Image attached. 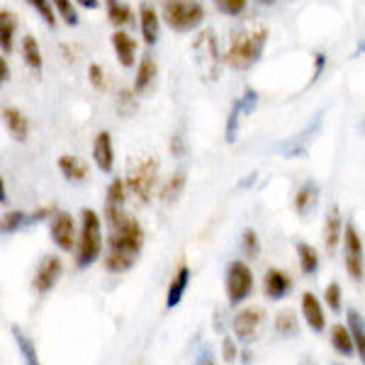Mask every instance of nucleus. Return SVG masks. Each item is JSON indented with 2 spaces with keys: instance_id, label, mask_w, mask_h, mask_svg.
Here are the masks:
<instances>
[{
  "instance_id": "1",
  "label": "nucleus",
  "mask_w": 365,
  "mask_h": 365,
  "mask_svg": "<svg viewBox=\"0 0 365 365\" xmlns=\"http://www.w3.org/2000/svg\"><path fill=\"white\" fill-rule=\"evenodd\" d=\"M141 249H144V227L139 225L137 217L125 215L110 225V241L108 253H105V268L113 275L127 273L139 261Z\"/></svg>"
},
{
  "instance_id": "2",
  "label": "nucleus",
  "mask_w": 365,
  "mask_h": 365,
  "mask_svg": "<svg viewBox=\"0 0 365 365\" xmlns=\"http://www.w3.org/2000/svg\"><path fill=\"white\" fill-rule=\"evenodd\" d=\"M268 37L270 32L266 25H253L234 32L225 54V63L234 71H251L263 58V51L268 46Z\"/></svg>"
},
{
  "instance_id": "3",
  "label": "nucleus",
  "mask_w": 365,
  "mask_h": 365,
  "mask_svg": "<svg viewBox=\"0 0 365 365\" xmlns=\"http://www.w3.org/2000/svg\"><path fill=\"white\" fill-rule=\"evenodd\" d=\"M103 253V220L96 210H81V232H78V249H76V268L86 270L100 258Z\"/></svg>"
},
{
  "instance_id": "4",
  "label": "nucleus",
  "mask_w": 365,
  "mask_h": 365,
  "mask_svg": "<svg viewBox=\"0 0 365 365\" xmlns=\"http://www.w3.org/2000/svg\"><path fill=\"white\" fill-rule=\"evenodd\" d=\"M192 58H195V68L200 78L205 83H217L225 68V54L220 49V39H217L215 29H202L192 42Z\"/></svg>"
},
{
  "instance_id": "5",
  "label": "nucleus",
  "mask_w": 365,
  "mask_h": 365,
  "mask_svg": "<svg viewBox=\"0 0 365 365\" xmlns=\"http://www.w3.org/2000/svg\"><path fill=\"white\" fill-rule=\"evenodd\" d=\"M205 5L200 0H166L161 20L178 34H190L205 25Z\"/></svg>"
},
{
  "instance_id": "6",
  "label": "nucleus",
  "mask_w": 365,
  "mask_h": 365,
  "mask_svg": "<svg viewBox=\"0 0 365 365\" xmlns=\"http://www.w3.org/2000/svg\"><path fill=\"white\" fill-rule=\"evenodd\" d=\"M125 182H127L129 195H134L139 202H149L151 192H154V187L158 182V161L151 156L129 161V170H127Z\"/></svg>"
},
{
  "instance_id": "7",
  "label": "nucleus",
  "mask_w": 365,
  "mask_h": 365,
  "mask_svg": "<svg viewBox=\"0 0 365 365\" xmlns=\"http://www.w3.org/2000/svg\"><path fill=\"white\" fill-rule=\"evenodd\" d=\"M225 287H227V302L232 307H239L246 299L251 297L253 287H256V278H253V270L246 261H232L227 266V278H225Z\"/></svg>"
},
{
  "instance_id": "8",
  "label": "nucleus",
  "mask_w": 365,
  "mask_h": 365,
  "mask_svg": "<svg viewBox=\"0 0 365 365\" xmlns=\"http://www.w3.org/2000/svg\"><path fill=\"white\" fill-rule=\"evenodd\" d=\"M341 246H344L346 273L351 275L353 282H363L365 280V246H363V239H361L358 227L351 225V222L344 227V239H341Z\"/></svg>"
},
{
  "instance_id": "9",
  "label": "nucleus",
  "mask_w": 365,
  "mask_h": 365,
  "mask_svg": "<svg viewBox=\"0 0 365 365\" xmlns=\"http://www.w3.org/2000/svg\"><path fill=\"white\" fill-rule=\"evenodd\" d=\"M263 322H266V312H263L261 307L239 309L232 319L234 339L241 341V344H253V341L258 339V334H261Z\"/></svg>"
},
{
  "instance_id": "10",
  "label": "nucleus",
  "mask_w": 365,
  "mask_h": 365,
  "mask_svg": "<svg viewBox=\"0 0 365 365\" xmlns=\"http://www.w3.org/2000/svg\"><path fill=\"white\" fill-rule=\"evenodd\" d=\"M129 190H127V182L125 178H113L108 185V192H105V220L108 225H115L117 220L127 215L125 205H127Z\"/></svg>"
},
{
  "instance_id": "11",
  "label": "nucleus",
  "mask_w": 365,
  "mask_h": 365,
  "mask_svg": "<svg viewBox=\"0 0 365 365\" xmlns=\"http://www.w3.org/2000/svg\"><path fill=\"white\" fill-rule=\"evenodd\" d=\"M78 232L81 229L76 227L73 217L68 212H56L54 220H51V241H54V246H58L61 251H73Z\"/></svg>"
},
{
  "instance_id": "12",
  "label": "nucleus",
  "mask_w": 365,
  "mask_h": 365,
  "mask_svg": "<svg viewBox=\"0 0 365 365\" xmlns=\"http://www.w3.org/2000/svg\"><path fill=\"white\" fill-rule=\"evenodd\" d=\"M61 273H63L61 258H58V256H44L42 261H39L37 270H34L32 287L39 292V295H46V292H49L51 287L58 282Z\"/></svg>"
},
{
  "instance_id": "13",
  "label": "nucleus",
  "mask_w": 365,
  "mask_h": 365,
  "mask_svg": "<svg viewBox=\"0 0 365 365\" xmlns=\"http://www.w3.org/2000/svg\"><path fill=\"white\" fill-rule=\"evenodd\" d=\"M344 217H341L339 205H331L324 217V229H322V237H324V249H327V256H334L341 246V239H344Z\"/></svg>"
},
{
  "instance_id": "14",
  "label": "nucleus",
  "mask_w": 365,
  "mask_h": 365,
  "mask_svg": "<svg viewBox=\"0 0 365 365\" xmlns=\"http://www.w3.org/2000/svg\"><path fill=\"white\" fill-rule=\"evenodd\" d=\"M137 22H139V32L141 39H144L146 46H156L158 37H161V15L151 3H141L139 13H137Z\"/></svg>"
},
{
  "instance_id": "15",
  "label": "nucleus",
  "mask_w": 365,
  "mask_h": 365,
  "mask_svg": "<svg viewBox=\"0 0 365 365\" xmlns=\"http://www.w3.org/2000/svg\"><path fill=\"white\" fill-rule=\"evenodd\" d=\"M299 312H302V319L307 322V327L314 334H322L327 329V312H324L322 299L314 292H302V297H299Z\"/></svg>"
},
{
  "instance_id": "16",
  "label": "nucleus",
  "mask_w": 365,
  "mask_h": 365,
  "mask_svg": "<svg viewBox=\"0 0 365 365\" xmlns=\"http://www.w3.org/2000/svg\"><path fill=\"white\" fill-rule=\"evenodd\" d=\"M292 290V278L285 273L282 268H268L266 278H263V295H266L270 302H280L290 295Z\"/></svg>"
},
{
  "instance_id": "17",
  "label": "nucleus",
  "mask_w": 365,
  "mask_h": 365,
  "mask_svg": "<svg viewBox=\"0 0 365 365\" xmlns=\"http://www.w3.org/2000/svg\"><path fill=\"white\" fill-rule=\"evenodd\" d=\"M93 163H96L98 170H103V173H113L115 144H113V134H110L108 129L98 132L96 141H93Z\"/></svg>"
},
{
  "instance_id": "18",
  "label": "nucleus",
  "mask_w": 365,
  "mask_h": 365,
  "mask_svg": "<svg viewBox=\"0 0 365 365\" xmlns=\"http://www.w3.org/2000/svg\"><path fill=\"white\" fill-rule=\"evenodd\" d=\"M110 44H113V51L122 68H132L137 63V39L129 32L117 29V32H113V37H110Z\"/></svg>"
},
{
  "instance_id": "19",
  "label": "nucleus",
  "mask_w": 365,
  "mask_h": 365,
  "mask_svg": "<svg viewBox=\"0 0 365 365\" xmlns=\"http://www.w3.org/2000/svg\"><path fill=\"white\" fill-rule=\"evenodd\" d=\"M190 278H192L190 266H187L185 261H180V266L175 268V275L170 278V285L166 292V309H175L182 302L187 287H190Z\"/></svg>"
},
{
  "instance_id": "20",
  "label": "nucleus",
  "mask_w": 365,
  "mask_h": 365,
  "mask_svg": "<svg viewBox=\"0 0 365 365\" xmlns=\"http://www.w3.org/2000/svg\"><path fill=\"white\" fill-rule=\"evenodd\" d=\"M156 73H158L156 58L151 56V54H144V56L139 58V63H137V73H134L132 91L137 93V96H144V93L151 88V83L156 81Z\"/></svg>"
},
{
  "instance_id": "21",
  "label": "nucleus",
  "mask_w": 365,
  "mask_h": 365,
  "mask_svg": "<svg viewBox=\"0 0 365 365\" xmlns=\"http://www.w3.org/2000/svg\"><path fill=\"white\" fill-rule=\"evenodd\" d=\"M3 122L5 127H8L10 137L15 141H20V144H25L27 137H29V120L27 115L22 113L20 108H13V105H8V108L3 110Z\"/></svg>"
},
{
  "instance_id": "22",
  "label": "nucleus",
  "mask_w": 365,
  "mask_h": 365,
  "mask_svg": "<svg viewBox=\"0 0 365 365\" xmlns=\"http://www.w3.org/2000/svg\"><path fill=\"white\" fill-rule=\"evenodd\" d=\"M346 327L351 331V339H353V346H356V356L358 361L365 365V319L358 309H349L346 314Z\"/></svg>"
},
{
  "instance_id": "23",
  "label": "nucleus",
  "mask_w": 365,
  "mask_h": 365,
  "mask_svg": "<svg viewBox=\"0 0 365 365\" xmlns=\"http://www.w3.org/2000/svg\"><path fill=\"white\" fill-rule=\"evenodd\" d=\"M317 202H319V185L314 180L302 182L295 192V212L299 217H307L317 207Z\"/></svg>"
},
{
  "instance_id": "24",
  "label": "nucleus",
  "mask_w": 365,
  "mask_h": 365,
  "mask_svg": "<svg viewBox=\"0 0 365 365\" xmlns=\"http://www.w3.org/2000/svg\"><path fill=\"white\" fill-rule=\"evenodd\" d=\"M295 251H297V263H299V270L304 275H317L319 273V266H322V258H319V251L314 249L307 241H297L295 244Z\"/></svg>"
},
{
  "instance_id": "25",
  "label": "nucleus",
  "mask_w": 365,
  "mask_h": 365,
  "mask_svg": "<svg viewBox=\"0 0 365 365\" xmlns=\"http://www.w3.org/2000/svg\"><path fill=\"white\" fill-rule=\"evenodd\" d=\"M15 32H17V17L10 10H0V51L13 54L15 51Z\"/></svg>"
},
{
  "instance_id": "26",
  "label": "nucleus",
  "mask_w": 365,
  "mask_h": 365,
  "mask_svg": "<svg viewBox=\"0 0 365 365\" xmlns=\"http://www.w3.org/2000/svg\"><path fill=\"white\" fill-rule=\"evenodd\" d=\"M105 10H108V20L113 22L117 29L127 27L134 22V10L129 8L125 0H105Z\"/></svg>"
},
{
  "instance_id": "27",
  "label": "nucleus",
  "mask_w": 365,
  "mask_h": 365,
  "mask_svg": "<svg viewBox=\"0 0 365 365\" xmlns=\"http://www.w3.org/2000/svg\"><path fill=\"white\" fill-rule=\"evenodd\" d=\"M185 182H187V173L185 170H175L170 178L163 182L161 187V202L163 205H175L182 195V190H185Z\"/></svg>"
},
{
  "instance_id": "28",
  "label": "nucleus",
  "mask_w": 365,
  "mask_h": 365,
  "mask_svg": "<svg viewBox=\"0 0 365 365\" xmlns=\"http://www.w3.org/2000/svg\"><path fill=\"white\" fill-rule=\"evenodd\" d=\"M331 346L341 358H353L356 356V346H353L351 331L346 324H334L331 327Z\"/></svg>"
},
{
  "instance_id": "29",
  "label": "nucleus",
  "mask_w": 365,
  "mask_h": 365,
  "mask_svg": "<svg viewBox=\"0 0 365 365\" xmlns=\"http://www.w3.org/2000/svg\"><path fill=\"white\" fill-rule=\"evenodd\" d=\"M13 339H15V344H17V351H20V356H22V363L25 365H42L39 363V356H37V346H34V341L27 336L25 331H22L17 324H13Z\"/></svg>"
},
{
  "instance_id": "30",
  "label": "nucleus",
  "mask_w": 365,
  "mask_h": 365,
  "mask_svg": "<svg viewBox=\"0 0 365 365\" xmlns=\"http://www.w3.org/2000/svg\"><path fill=\"white\" fill-rule=\"evenodd\" d=\"M58 170H61L63 178L71 180V182H83L88 178V166L76 156H61V158H58Z\"/></svg>"
},
{
  "instance_id": "31",
  "label": "nucleus",
  "mask_w": 365,
  "mask_h": 365,
  "mask_svg": "<svg viewBox=\"0 0 365 365\" xmlns=\"http://www.w3.org/2000/svg\"><path fill=\"white\" fill-rule=\"evenodd\" d=\"M22 58H25V63L29 68L34 71V73H39V71L44 68V58H42V49H39V42L32 37V34H27V37H22Z\"/></svg>"
},
{
  "instance_id": "32",
  "label": "nucleus",
  "mask_w": 365,
  "mask_h": 365,
  "mask_svg": "<svg viewBox=\"0 0 365 365\" xmlns=\"http://www.w3.org/2000/svg\"><path fill=\"white\" fill-rule=\"evenodd\" d=\"M275 331L280 334V336H297L299 334V319L297 314L292 309H280L278 314H275Z\"/></svg>"
},
{
  "instance_id": "33",
  "label": "nucleus",
  "mask_w": 365,
  "mask_h": 365,
  "mask_svg": "<svg viewBox=\"0 0 365 365\" xmlns=\"http://www.w3.org/2000/svg\"><path fill=\"white\" fill-rule=\"evenodd\" d=\"M244 110H241V105H239V100H234V105H232V110H229V115H227V127H225V139H227V144H234V141L239 139V127H241V120H244Z\"/></svg>"
},
{
  "instance_id": "34",
  "label": "nucleus",
  "mask_w": 365,
  "mask_h": 365,
  "mask_svg": "<svg viewBox=\"0 0 365 365\" xmlns=\"http://www.w3.org/2000/svg\"><path fill=\"white\" fill-rule=\"evenodd\" d=\"M241 253H244L249 261H256L261 256V239H258V232L251 227H246L241 232Z\"/></svg>"
},
{
  "instance_id": "35",
  "label": "nucleus",
  "mask_w": 365,
  "mask_h": 365,
  "mask_svg": "<svg viewBox=\"0 0 365 365\" xmlns=\"http://www.w3.org/2000/svg\"><path fill=\"white\" fill-rule=\"evenodd\" d=\"M27 212L22 210H13V212H5L0 217V234H15L17 229H22L27 225Z\"/></svg>"
},
{
  "instance_id": "36",
  "label": "nucleus",
  "mask_w": 365,
  "mask_h": 365,
  "mask_svg": "<svg viewBox=\"0 0 365 365\" xmlns=\"http://www.w3.org/2000/svg\"><path fill=\"white\" fill-rule=\"evenodd\" d=\"M137 98L139 96L132 91V88H125V91L117 93L115 108H117V113H120V117H132L137 113Z\"/></svg>"
},
{
  "instance_id": "37",
  "label": "nucleus",
  "mask_w": 365,
  "mask_h": 365,
  "mask_svg": "<svg viewBox=\"0 0 365 365\" xmlns=\"http://www.w3.org/2000/svg\"><path fill=\"white\" fill-rule=\"evenodd\" d=\"M324 302H327V307L331 309L334 314H339V312L344 309V290H341V285L336 280L324 287Z\"/></svg>"
},
{
  "instance_id": "38",
  "label": "nucleus",
  "mask_w": 365,
  "mask_h": 365,
  "mask_svg": "<svg viewBox=\"0 0 365 365\" xmlns=\"http://www.w3.org/2000/svg\"><path fill=\"white\" fill-rule=\"evenodd\" d=\"M51 5H54V10H56L58 15H61V20L66 22L68 27H76L81 22L78 10H76L73 0H51Z\"/></svg>"
},
{
  "instance_id": "39",
  "label": "nucleus",
  "mask_w": 365,
  "mask_h": 365,
  "mask_svg": "<svg viewBox=\"0 0 365 365\" xmlns=\"http://www.w3.org/2000/svg\"><path fill=\"white\" fill-rule=\"evenodd\" d=\"M249 0H215V8L227 17H241L246 13Z\"/></svg>"
},
{
  "instance_id": "40",
  "label": "nucleus",
  "mask_w": 365,
  "mask_h": 365,
  "mask_svg": "<svg viewBox=\"0 0 365 365\" xmlns=\"http://www.w3.org/2000/svg\"><path fill=\"white\" fill-rule=\"evenodd\" d=\"M27 5H32V8L37 10L46 25L56 27V10H54V5H51V0H27Z\"/></svg>"
},
{
  "instance_id": "41",
  "label": "nucleus",
  "mask_w": 365,
  "mask_h": 365,
  "mask_svg": "<svg viewBox=\"0 0 365 365\" xmlns=\"http://www.w3.org/2000/svg\"><path fill=\"white\" fill-rule=\"evenodd\" d=\"M88 78H91V86L98 88V91H108V76L100 63H91L88 66Z\"/></svg>"
},
{
  "instance_id": "42",
  "label": "nucleus",
  "mask_w": 365,
  "mask_h": 365,
  "mask_svg": "<svg viewBox=\"0 0 365 365\" xmlns=\"http://www.w3.org/2000/svg\"><path fill=\"white\" fill-rule=\"evenodd\" d=\"M237 358H239L237 339L225 336V339H222V361H225V363H237Z\"/></svg>"
},
{
  "instance_id": "43",
  "label": "nucleus",
  "mask_w": 365,
  "mask_h": 365,
  "mask_svg": "<svg viewBox=\"0 0 365 365\" xmlns=\"http://www.w3.org/2000/svg\"><path fill=\"white\" fill-rule=\"evenodd\" d=\"M168 149H170V156L182 158V156H185V151H187V146H185V137H182L180 132H178V134H173V137H170Z\"/></svg>"
},
{
  "instance_id": "44",
  "label": "nucleus",
  "mask_w": 365,
  "mask_h": 365,
  "mask_svg": "<svg viewBox=\"0 0 365 365\" xmlns=\"http://www.w3.org/2000/svg\"><path fill=\"white\" fill-rule=\"evenodd\" d=\"M195 365H217V358H215V353H212L210 346H202V349L197 351Z\"/></svg>"
},
{
  "instance_id": "45",
  "label": "nucleus",
  "mask_w": 365,
  "mask_h": 365,
  "mask_svg": "<svg viewBox=\"0 0 365 365\" xmlns=\"http://www.w3.org/2000/svg\"><path fill=\"white\" fill-rule=\"evenodd\" d=\"M8 78H10V63L5 56H0V88L8 83Z\"/></svg>"
},
{
  "instance_id": "46",
  "label": "nucleus",
  "mask_w": 365,
  "mask_h": 365,
  "mask_svg": "<svg viewBox=\"0 0 365 365\" xmlns=\"http://www.w3.org/2000/svg\"><path fill=\"white\" fill-rule=\"evenodd\" d=\"M314 58H317V63H314V81H317V78L322 76L324 66H327V56H324V54H317Z\"/></svg>"
},
{
  "instance_id": "47",
  "label": "nucleus",
  "mask_w": 365,
  "mask_h": 365,
  "mask_svg": "<svg viewBox=\"0 0 365 365\" xmlns=\"http://www.w3.org/2000/svg\"><path fill=\"white\" fill-rule=\"evenodd\" d=\"M76 3H78L81 8H86V10H96L100 5V0H76Z\"/></svg>"
},
{
  "instance_id": "48",
  "label": "nucleus",
  "mask_w": 365,
  "mask_h": 365,
  "mask_svg": "<svg viewBox=\"0 0 365 365\" xmlns=\"http://www.w3.org/2000/svg\"><path fill=\"white\" fill-rule=\"evenodd\" d=\"M5 202H8V190H5V182L0 178V205H5Z\"/></svg>"
},
{
  "instance_id": "49",
  "label": "nucleus",
  "mask_w": 365,
  "mask_h": 365,
  "mask_svg": "<svg viewBox=\"0 0 365 365\" xmlns=\"http://www.w3.org/2000/svg\"><path fill=\"white\" fill-rule=\"evenodd\" d=\"M297 365H319V363H317L314 358H309V356H307V358H302V361H299Z\"/></svg>"
},
{
  "instance_id": "50",
  "label": "nucleus",
  "mask_w": 365,
  "mask_h": 365,
  "mask_svg": "<svg viewBox=\"0 0 365 365\" xmlns=\"http://www.w3.org/2000/svg\"><path fill=\"white\" fill-rule=\"evenodd\" d=\"M256 3H258V5H275L278 0H256Z\"/></svg>"
},
{
  "instance_id": "51",
  "label": "nucleus",
  "mask_w": 365,
  "mask_h": 365,
  "mask_svg": "<svg viewBox=\"0 0 365 365\" xmlns=\"http://www.w3.org/2000/svg\"><path fill=\"white\" fill-rule=\"evenodd\" d=\"M363 127H365V125H363Z\"/></svg>"
}]
</instances>
